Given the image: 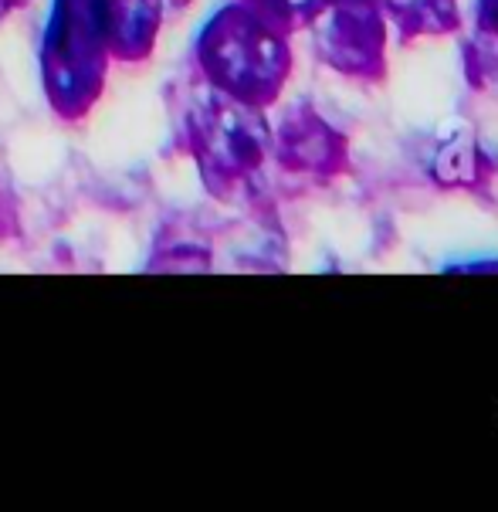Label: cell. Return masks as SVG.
<instances>
[{
  "instance_id": "obj_1",
  "label": "cell",
  "mask_w": 498,
  "mask_h": 512,
  "mask_svg": "<svg viewBox=\"0 0 498 512\" xmlns=\"http://www.w3.org/2000/svg\"><path fill=\"white\" fill-rule=\"evenodd\" d=\"M41 85L48 106L75 123L99 102L109 78V45L99 0H55L41 38Z\"/></svg>"
},
{
  "instance_id": "obj_2",
  "label": "cell",
  "mask_w": 498,
  "mask_h": 512,
  "mask_svg": "<svg viewBox=\"0 0 498 512\" xmlns=\"http://www.w3.org/2000/svg\"><path fill=\"white\" fill-rule=\"evenodd\" d=\"M163 4L166 0H99V17L112 62L150 58L163 24Z\"/></svg>"
},
{
  "instance_id": "obj_3",
  "label": "cell",
  "mask_w": 498,
  "mask_h": 512,
  "mask_svg": "<svg viewBox=\"0 0 498 512\" xmlns=\"http://www.w3.org/2000/svg\"><path fill=\"white\" fill-rule=\"evenodd\" d=\"M31 0H0V21H7L14 11H21V7H28Z\"/></svg>"
}]
</instances>
